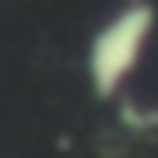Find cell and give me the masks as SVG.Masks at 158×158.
I'll return each mask as SVG.
<instances>
[{
	"instance_id": "cell-1",
	"label": "cell",
	"mask_w": 158,
	"mask_h": 158,
	"mask_svg": "<svg viewBox=\"0 0 158 158\" xmlns=\"http://www.w3.org/2000/svg\"><path fill=\"white\" fill-rule=\"evenodd\" d=\"M151 31H154V8L151 4H127L93 35L85 69H89L93 93L100 100L120 97L123 81L131 77V69L139 66L147 43H151Z\"/></svg>"
},
{
	"instance_id": "cell-2",
	"label": "cell",
	"mask_w": 158,
	"mask_h": 158,
	"mask_svg": "<svg viewBox=\"0 0 158 158\" xmlns=\"http://www.w3.org/2000/svg\"><path fill=\"white\" fill-rule=\"evenodd\" d=\"M120 120L127 131H158V108H143L139 100H123Z\"/></svg>"
}]
</instances>
